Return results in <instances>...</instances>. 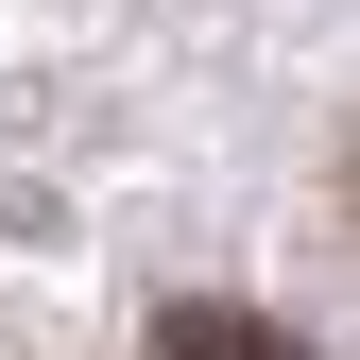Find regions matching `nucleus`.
<instances>
[{
  "instance_id": "nucleus-1",
  "label": "nucleus",
  "mask_w": 360,
  "mask_h": 360,
  "mask_svg": "<svg viewBox=\"0 0 360 360\" xmlns=\"http://www.w3.org/2000/svg\"><path fill=\"white\" fill-rule=\"evenodd\" d=\"M155 360H309L275 309H223V292H172L155 309Z\"/></svg>"
}]
</instances>
